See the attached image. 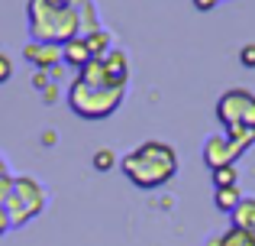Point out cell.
Wrapping results in <instances>:
<instances>
[{
	"instance_id": "6da1fadb",
	"label": "cell",
	"mask_w": 255,
	"mask_h": 246,
	"mask_svg": "<svg viewBox=\"0 0 255 246\" xmlns=\"http://www.w3.org/2000/svg\"><path fill=\"white\" fill-rule=\"evenodd\" d=\"M120 172L136 188H162L178 175V152L162 139H145L120 159Z\"/></svg>"
},
{
	"instance_id": "7a4b0ae2",
	"label": "cell",
	"mask_w": 255,
	"mask_h": 246,
	"mask_svg": "<svg viewBox=\"0 0 255 246\" xmlns=\"http://www.w3.org/2000/svg\"><path fill=\"white\" fill-rule=\"evenodd\" d=\"M26 13H29V32L36 42L65 45L81 36V16H78L75 6H55V3H45V0H29Z\"/></svg>"
},
{
	"instance_id": "3957f363",
	"label": "cell",
	"mask_w": 255,
	"mask_h": 246,
	"mask_svg": "<svg viewBox=\"0 0 255 246\" xmlns=\"http://www.w3.org/2000/svg\"><path fill=\"white\" fill-rule=\"evenodd\" d=\"M68 104L81 120H107L120 110L123 104V88H110V84H91L75 78L68 88Z\"/></svg>"
},
{
	"instance_id": "277c9868",
	"label": "cell",
	"mask_w": 255,
	"mask_h": 246,
	"mask_svg": "<svg viewBox=\"0 0 255 246\" xmlns=\"http://www.w3.org/2000/svg\"><path fill=\"white\" fill-rule=\"evenodd\" d=\"M45 204H49V195H45L42 182L32 175H16V182H13V191L10 198H6V214H10V224L13 227H23V224L36 221L39 214L45 211Z\"/></svg>"
},
{
	"instance_id": "5b68a950",
	"label": "cell",
	"mask_w": 255,
	"mask_h": 246,
	"mask_svg": "<svg viewBox=\"0 0 255 246\" xmlns=\"http://www.w3.org/2000/svg\"><path fill=\"white\" fill-rule=\"evenodd\" d=\"M217 120L223 123V130H255V94L246 88H230L226 94H220Z\"/></svg>"
},
{
	"instance_id": "8992f818",
	"label": "cell",
	"mask_w": 255,
	"mask_h": 246,
	"mask_svg": "<svg viewBox=\"0 0 255 246\" xmlns=\"http://www.w3.org/2000/svg\"><path fill=\"white\" fill-rule=\"evenodd\" d=\"M243 146L239 143H233L226 133H217V136H207V143H204V162H207V169H223V165H236V159L243 156Z\"/></svg>"
},
{
	"instance_id": "52a82bcc",
	"label": "cell",
	"mask_w": 255,
	"mask_h": 246,
	"mask_svg": "<svg viewBox=\"0 0 255 246\" xmlns=\"http://www.w3.org/2000/svg\"><path fill=\"white\" fill-rule=\"evenodd\" d=\"M23 58L29 65H36V68H42V71H55L58 62H62V49H58V45L36 42V39H32V42L23 49Z\"/></svg>"
},
{
	"instance_id": "ba28073f",
	"label": "cell",
	"mask_w": 255,
	"mask_h": 246,
	"mask_svg": "<svg viewBox=\"0 0 255 246\" xmlns=\"http://www.w3.org/2000/svg\"><path fill=\"white\" fill-rule=\"evenodd\" d=\"M104 75H107L110 88H126V78H129V58H126V52H120V49L107 52L104 55Z\"/></svg>"
},
{
	"instance_id": "9c48e42d",
	"label": "cell",
	"mask_w": 255,
	"mask_h": 246,
	"mask_svg": "<svg viewBox=\"0 0 255 246\" xmlns=\"http://www.w3.org/2000/svg\"><path fill=\"white\" fill-rule=\"evenodd\" d=\"M62 62L71 65V68H78V71L91 62V52H87V45H84V36H78V39H71V42L62 45Z\"/></svg>"
},
{
	"instance_id": "30bf717a",
	"label": "cell",
	"mask_w": 255,
	"mask_h": 246,
	"mask_svg": "<svg viewBox=\"0 0 255 246\" xmlns=\"http://www.w3.org/2000/svg\"><path fill=\"white\" fill-rule=\"evenodd\" d=\"M230 227H243V230H252L255 234V195H246L236 204V211L230 214Z\"/></svg>"
},
{
	"instance_id": "8fae6325",
	"label": "cell",
	"mask_w": 255,
	"mask_h": 246,
	"mask_svg": "<svg viewBox=\"0 0 255 246\" xmlns=\"http://www.w3.org/2000/svg\"><path fill=\"white\" fill-rule=\"evenodd\" d=\"M84 45H87V52H91V58H104L107 52H110V32H104V29L87 32Z\"/></svg>"
},
{
	"instance_id": "7c38bea8",
	"label": "cell",
	"mask_w": 255,
	"mask_h": 246,
	"mask_svg": "<svg viewBox=\"0 0 255 246\" xmlns=\"http://www.w3.org/2000/svg\"><path fill=\"white\" fill-rule=\"evenodd\" d=\"M239 201H243V195H239V185H233V188H217V195H213V204H217L223 214H233Z\"/></svg>"
},
{
	"instance_id": "4fadbf2b",
	"label": "cell",
	"mask_w": 255,
	"mask_h": 246,
	"mask_svg": "<svg viewBox=\"0 0 255 246\" xmlns=\"http://www.w3.org/2000/svg\"><path fill=\"white\" fill-rule=\"evenodd\" d=\"M210 178H213V188H233L239 182V172L236 165H223V169H213Z\"/></svg>"
},
{
	"instance_id": "5bb4252c",
	"label": "cell",
	"mask_w": 255,
	"mask_h": 246,
	"mask_svg": "<svg viewBox=\"0 0 255 246\" xmlns=\"http://www.w3.org/2000/svg\"><path fill=\"white\" fill-rule=\"evenodd\" d=\"M223 246H255V234L243 227H230L223 234Z\"/></svg>"
},
{
	"instance_id": "9a60e30c",
	"label": "cell",
	"mask_w": 255,
	"mask_h": 246,
	"mask_svg": "<svg viewBox=\"0 0 255 246\" xmlns=\"http://www.w3.org/2000/svg\"><path fill=\"white\" fill-rule=\"evenodd\" d=\"M91 165H94L97 172H110L113 165H117V152H113V149H97V152L91 156Z\"/></svg>"
},
{
	"instance_id": "2e32d148",
	"label": "cell",
	"mask_w": 255,
	"mask_h": 246,
	"mask_svg": "<svg viewBox=\"0 0 255 246\" xmlns=\"http://www.w3.org/2000/svg\"><path fill=\"white\" fill-rule=\"evenodd\" d=\"M239 65H243V68H255V42L239 49Z\"/></svg>"
},
{
	"instance_id": "e0dca14e",
	"label": "cell",
	"mask_w": 255,
	"mask_h": 246,
	"mask_svg": "<svg viewBox=\"0 0 255 246\" xmlns=\"http://www.w3.org/2000/svg\"><path fill=\"white\" fill-rule=\"evenodd\" d=\"M13 182H16V175H0V204H6V198H10V191H13Z\"/></svg>"
},
{
	"instance_id": "ac0fdd59",
	"label": "cell",
	"mask_w": 255,
	"mask_h": 246,
	"mask_svg": "<svg viewBox=\"0 0 255 246\" xmlns=\"http://www.w3.org/2000/svg\"><path fill=\"white\" fill-rule=\"evenodd\" d=\"M10 75H13V62L3 55V52H0V84H3V81H10Z\"/></svg>"
},
{
	"instance_id": "d6986e66",
	"label": "cell",
	"mask_w": 255,
	"mask_h": 246,
	"mask_svg": "<svg viewBox=\"0 0 255 246\" xmlns=\"http://www.w3.org/2000/svg\"><path fill=\"white\" fill-rule=\"evenodd\" d=\"M10 227H13V224H10V214H6V208L0 204V237H3V234H6Z\"/></svg>"
},
{
	"instance_id": "ffe728a7",
	"label": "cell",
	"mask_w": 255,
	"mask_h": 246,
	"mask_svg": "<svg viewBox=\"0 0 255 246\" xmlns=\"http://www.w3.org/2000/svg\"><path fill=\"white\" fill-rule=\"evenodd\" d=\"M217 3H220V0H194V6H197V10H213Z\"/></svg>"
},
{
	"instance_id": "44dd1931",
	"label": "cell",
	"mask_w": 255,
	"mask_h": 246,
	"mask_svg": "<svg viewBox=\"0 0 255 246\" xmlns=\"http://www.w3.org/2000/svg\"><path fill=\"white\" fill-rule=\"evenodd\" d=\"M207 246H223V234H220V237H210V240H207Z\"/></svg>"
},
{
	"instance_id": "7402d4cb",
	"label": "cell",
	"mask_w": 255,
	"mask_h": 246,
	"mask_svg": "<svg viewBox=\"0 0 255 246\" xmlns=\"http://www.w3.org/2000/svg\"><path fill=\"white\" fill-rule=\"evenodd\" d=\"M0 175H6V159L0 156Z\"/></svg>"
}]
</instances>
